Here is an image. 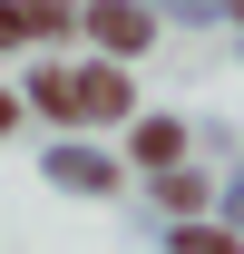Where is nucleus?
Returning <instances> with one entry per match:
<instances>
[{"instance_id":"1","label":"nucleus","mask_w":244,"mask_h":254,"mask_svg":"<svg viewBox=\"0 0 244 254\" xmlns=\"http://www.w3.org/2000/svg\"><path fill=\"white\" fill-rule=\"evenodd\" d=\"M39 108H59V118H118L127 78H108V68H88V78H39Z\"/></svg>"},{"instance_id":"3","label":"nucleus","mask_w":244,"mask_h":254,"mask_svg":"<svg viewBox=\"0 0 244 254\" xmlns=\"http://www.w3.org/2000/svg\"><path fill=\"white\" fill-rule=\"evenodd\" d=\"M20 30H39V10H10V0H0V49H10Z\"/></svg>"},{"instance_id":"5","label":"nucleus","mask_w":244,"mask_h":254,"mask_svg":"<svg viewBox=\"0 0 244 254\" xmlns=\"http://www.w3.org/2000/svg\"><path fill=\"white\" fill-rule=\"evenodd\" d=\"M0 127H10V98H0Z\"/></svg>"},{"instance_id":"6","label":"nucleus","mask_w":244,"mask_h":254,"mask_svg":"<svg viewBox=\"0 0 244 254\" xmlns=\"http://www.w3.org/2000/svg\"><path fill=\"white\" fill-rule=\"evenodd\" d=\"M235 10H244V0H235Z\"/></svg>"},{"instance_id":"2","label":"nucleus","mask_w":244,"mask_h":254,"mask_svg":"<svg viewBox=\"0 0 244 254\" xmlns=\"http://www.w3.org/2000/svg\"><path fill=\"white\" fill-rule=\"evenodd\" d=\"M88 30L108 39V49H137V39H147V10H108V0H98V10H88Z\"/></svg>"},{"instance_id":"4","label":"nucleus","mask_w":244,"mask_h":254,"mask_svg":"<svg viewBox=\"0 0 244 254\" xmlns=\"http://www.w3.org/2000/svg\"><path fill=\"white\" fill-rule=\"evenodd\" d=\"M185 254H235V245H225V235H185Z\"/></svg>"}]
</instances>
